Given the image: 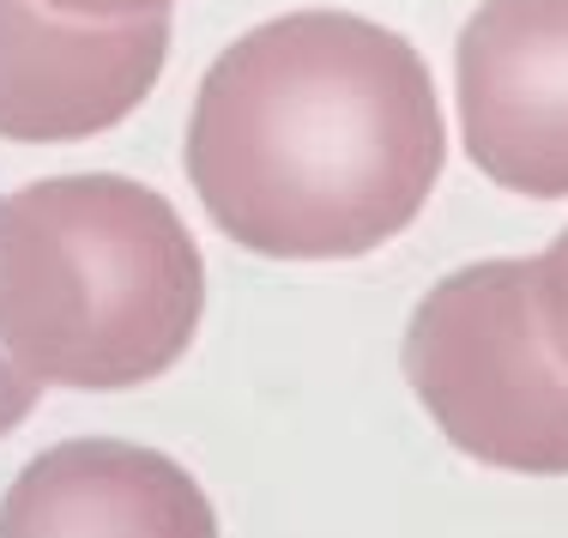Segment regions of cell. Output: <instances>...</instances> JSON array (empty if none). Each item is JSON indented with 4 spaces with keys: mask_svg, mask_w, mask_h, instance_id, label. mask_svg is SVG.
Instances as JSON below:
<instances>
[{
    "mask_svg": "<svg viewBox=\"0 0 568 538\" xmlns=\"http://www.w3.org/2000/svg\"><path fill=\"white\" fill-rule=\"evenodd\" d=\"M448 158L429 61L357 12L254 24L200 79L187 182L266 261H357L424 212Z\"/></svg>",
    "mask_w": 568,
    "mask_h": 538,
    "instance_id": "1",
    "label": "cell"
},
{
    "mask_svg": "<svg viewBox=\"0 0 568 538\" xmlns=\"http://www.w3.org/2000/svg\"><path fill=\"white\" fill-rule=\"evenodd\" d=\"M206 261L158 187L49 176L0 200V352L43 387L158 382L187 357Z\"/></svg>",
    "mask_w": 568,
    "mask_h": 538,
    "instance_id": "2",
    "label": "cell"
},
{
    "mask_svg": "<svg viewBox=\"0 0 568 538\" xmlns=\"http://www.w3.org/2000/svg\"><path fill=\"white\" fill-rule=\"evenodd\" d=\"M399 363L459 454L526 478L568 473V369L538 333L532 261L448 273L405 321Z\"/></svg>",
    "mask_w": 568,
    "mask_h": 538,
    "instance_id": "3",
    "label": "cell"
},
{
    "mask_svg": "<svg viewBox=\"0 0 568 538\" xmlns=\"http://www.w3.org/2000/svg\"><path fill=\"white\" fill-rule=\"evenodd\" d=\"M454 85L471 164L508 194L568 200V0H484Z\"/></svg>",
    "mask_w": 568,
    "mask_h": 538,
    "instance_id": "4",
    "label": "cell"
},
{
    "mask_svg": "<svg viewBox=\"0 0 568 538\" xmlns=\"http://www.w3.org/2000/svg\"><path fill=\"white\" fill-rule=\"evenodd\" d=\"M170 55V12L121 24L67 19L43 0H0V140L61 145L128 121Z\"/></svg>",
    "mask_w": 568,
    "mask_h": 538,
    "instance_id": "5",
    "label": "cell"
},
{
    "mask_svg": "<svg viewBox=\"0 0 568 538\" xmlns=\"http://www.w3.org/2000/svg\"><path fill=\"white\" fill-rule=\"evenodd\" d=\"M0 538H219V515L170 454L79 436L55 441L12 478Z\"/></svg>",
    "mask_w": 568,
    "mask_h": 538,
    "instance_id": "6",
    "label": "cell"
},
{
    "mask_svg": "<svg viewBox=\"0 0 568 538\" xmlns=\"http://www.w3.org/2000/svg\"><path fill=\"white\" fill-rule=\"evenodd\" d=\"M532 308H538V333H545V345L568 369V231L532 261Z\"/></svg>",
    "mask_w": 568,
    "mask_h": 538,
    "instance_id": "7",
    "label": "cell"
},
{
    "mask_svg": "<svg viewBox=\"0 0 568 538\" xmlns=\"http://www.w3.org/2000/svg\"><path fill=\"white\" fill-rule=\"evenodd\" d=\"M37 394H43V382H37V375H24L19 363L0 352V436H12V429L31 418Z\"/></svg>",
    "mask_w": 568,
    "mask_h": 538,
    "instance_id": "8",
    "label": "cell"
},
{
    "mask_svg": "<svg viewBox=\"0 0 568 538\" xmlns=\"http://www.w3.org/2000/svg\"><path fill=\"white\" fill-rule=\"evenodd\" d=\"M43 7L67 12V19L121 24V19H145V12H170V0H43Z\"/></svg>",
    "mask_w": 568,
    "mask_h": 538,
    "instance_id": "9",
    "label": "cell"
}]
</instances>
